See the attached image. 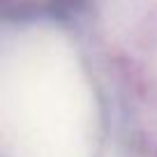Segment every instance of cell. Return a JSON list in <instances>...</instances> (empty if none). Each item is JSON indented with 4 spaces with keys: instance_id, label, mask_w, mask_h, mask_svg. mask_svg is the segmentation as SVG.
I'll return each mask as SVG.
<instances>
[{
    "instance_id": "cell-1",
    "label": "cell",
    "mask_w": 157,
    "mask_h": 157,
    "mask_svg": "<svg viewBox=\"0 0 157 157\" xmlns=\"http://www.w3.org/2000/svg\"><path fill=\"white\" fill-rule=\"evenodd\" d=\"M63 2H76V0H63Z\"/></svg>"
}]
</instances>
